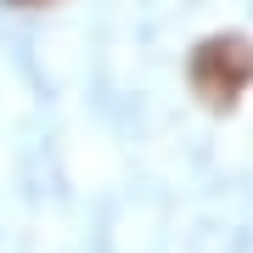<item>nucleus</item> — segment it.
Returning a JSON list of instances; mask_svg holds the SVG:
<instances>
[{
  "label": "nucleus",
  "mask_w": 253,
  "mask_h": 253,
  "mask_svg": "<svg viewBox=\"0 0 253 253\" xmlns=\"http://www.w3.org/2000/svg\"><path fill=\"white\" fill-rule=\"evenodd\" d=\"M248 84H253V45L242 34H219V40H208V45L191 51V90L208 107L231 113L248 96Z\"/></svg>",
  "instance_id": "obj_1"
},
{
  "label": "nucleus",
  "mask_w": 253,
  "mask_h": 253,
  "mask_svg": "<svg viewBox=\"0 0 253 253\" xmlns=\"http://www.w3.org/2000/svg\"><path fill=\"white\" fill-rule=\"evenodd\" d=\"M17 6H45V0H17Z\"/></svg>",
  "instance_id": "obj_2"
}]
</instances>
